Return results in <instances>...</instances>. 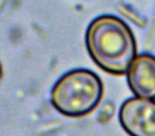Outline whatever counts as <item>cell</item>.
Returning <instances> with one entry per match:
<instances>
[{"instance_id":"cell-1","label":"cell","mask_w":155,"mask_h":136,"mask_svg":"<svg viewBox=\"0 0 155 136\" xmlns=\"http://www.w3.org/2000/svg\"><path fill=\"white\" fill-rule=\"evenodd\" d=\"M85 41L89 55L102 69L113 75L127 74L137 46L124 22L115 16H100L88 26Z\"/></svg>"},{"instance_id":"cell-2","label":"cell","mask_w":155,"mask_h":136,"mask_svg":"<svg viewBox=\"0 0 155 136\" xmlns=\"http://www.w3.org/2000/svg\"><path fill=\"white\" fill-rule=\"evenodd\" d=\"M103 96L100 78L87 69L65 74L51 91L52 105L69 117H82L93 112Z\"/></svg>"},{"instance_id":"cell-3","label":"cell","mask_w":155,"mask_h":136,"mask_svg":"<svg viewBox=\"0 0 155 136\" xmlns=\"http://www.w3.org/2000/svg\"><path fill=\"white\" fill-rule=\"evenodd\" d=\"M119 121L130 136H155V101L130 98L121 105Z\"/></svg>"},{"instance_id":"cell-4","label":"cell","mask_w":155,"mask_h":136,"mask_svg":"<svg viewBox=\"0 0 155 136\" xmlns=\"http://www.w3.org/2000/svg\"><path fill=\"white\" fill-rule=\"evenodd\" d=\"M127 83L137 97L155 99V56L140 54L133 61L127 71Z\"/></svg>"}]
</instances>
